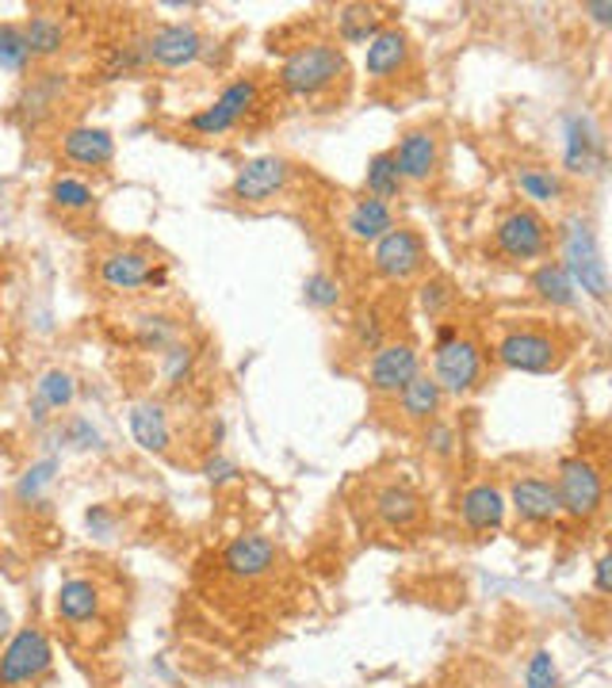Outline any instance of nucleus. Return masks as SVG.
<instances>
[{"label":"nucleus","mask_w":612,"mask_h":688,"mask_svg":"<svg viewBox=\"0 0 612 688\" xmlns=\"http://www.w3.org/2000/svg\"><path fill=\"white\" fill-rule=\"evenodd\" d=\"M562 138H567L562 142V165H567V172L593 177L601 169V161H605V142H601V130L593 123V115L570 112L562 119Z\"/></svg>","instance_id":"9b49d317"},{"label":"nucleus","mask_w":612,"mask_h":688,"mask_svg":"<svg viewBox=\"0 0 612 688\" xmlns=\"http://www.w3.org/2000/svg\"><path fill=\"white\" fill-rule=\"evenodd\" d=\"M399 405H402V417L407 421H413V425H429V421H436V413H441L444 391L436 387V379L429 375V371H418V375L402 387Z\"/></svg>","instance_id":"5701e85b"},{"label":"nucleus","mask_w":612,"mask_h":688,"mask_svg":"<svg viewBox=\"0 0 612 688\" xmlns=\"http://www.w3.org/2000/svg\"><path fill=\"white\" fill-rule=\"evenodd\" d=\"M556 494H559L562 512H570V517H578V520L598 517L601 505H605V478H601V467L593 459H582V455L562 459Z\"/></svg>","instance_id":"7ed1b4c3"},{"label":"nucleus","mask_w":612,"mask_h":688,"mask_svg":"<svg viewBox=\"0 0 612 688\" xmlns=\"http://www.w3.org/2000/svg\"><path fill=\"white\" fill-rule=\"evenodd\" d=\"M192 348L188 345H169L165 348V379H169V387L184 383V375L192 371Z\"/></svg>","instance_id":"37998d69"},{"label":"nucleus","mask_w":612,"mask_h":688,"mask_svg":"<svg viewBox=\"0 0 612 688\" xmlns=\"http://www.w3.org/2000/svg\"><path fill=\"white\" fill-rule=\"evenodd\" d=\"M418 371H421L418 348H413L410 341H383L376 352H371L368 368H363V379H368V387L376 394L399 398L402 387H407Z\"/></svg>","instance_id":"6e6552de"},{"label":"nucleus","mask_w":612,"mask_h":688,"mask_svg":"<svg viewBox=\"0 0 612 688\" xmlns=\"http://www.w3.org/2000/svg\"><path fill=\"white\" fill-rule=\"evenodd\" d=\"M12 639V616H8V608L0 604V646Z\"/></svg>","instance_id":"3c124183"},{"label":"nucleus","mask_w":612,"mask_h":688,"mask_svg":"<svg viewBox=\"0 0 612 688\" xmlns=\"http://www.w3.org/2000/svg\"><path fill=\"white\" fill-rule=\"evenodd\" d=\"M506 505H513V512H517L525 525H551L562 512L559 494L548 478H513Z\"/></svg>","instance_id":"2eb2a0df"},{"label":"nucleus","mask_w":612,"mask_h":688,"mask_svg":"<svg viewBox=\"0 0 612 688\" xmlns=\"http://www.w3.org/2000/svg\"><path fill=\"white\" fill-rule=\"evenodd\" d=\"M303 298L314 310H334L341 306V279H334L329 272H310L303 284Z\"/></svg>","instance_id":"f704fd0d"},{"label":"nucleus","mask_w":612,"mask_h":688,"mask_svg":"<svg viewBox=\"0 0 612 688\" xmlns=\"http://www.w3.org/2000/svg\"><path fill=\"white\" fill-rule=\"evenodd\" d=\"M138 345L165 352L169 345H177V326L169 318H143L138 321Z\"/></svg>","instance_id":"58836bf2"},{"label":"nucleus","mask_w":612,"mask_h":688,"mask_svg":"<svg viewBox=\"0 0 612 688\" xmlns=\"http://www.w3.org/2000/svg\"><path fill=\"white\" fill-rule=\"evenodd\" d=\"M394 226H399V222H394V207L379 203V199H371V195L357 199V203L349 207V214H345V234L360 245H376L379 237Z\"/></svg>","instance_id":"6ab92c4d"},{"label":"nucleus","mask_w":612,"mask_h":688,"mask_svg":"<svg viewBox=\"0 0 612 688\" xmlns=\"http://www.w3.org/2000/svg\"><path fill=\"white\" fill-rule=\"evenodd\" d=\"M345 77V50L337 43H306L284 57L279 88L295 99H318Z\"/></svg>","instance_id":"f03ea898"},{"label":"nucleus","mask_w":612,"mask_h":688,"mask_svg":"<svg viewBox=\"0 0 612 688\" xmlns=\"http://www.w3.org/2000/svg\"><path fill=\"white\" fill-rule=\"evenodd\" d=\"M130 436H135L138 447H146V452H169L172 444V428H169V417H165V410L157 402H138L135 410H130Z\"/></svg>","instance_id":"b1692460"},{"label":"nucleus","mask_w":612,"mask_h":688,"mask_svg":"<svg viewBox=\"0 0 612 688\" xmlns=\"http://www.w3.org/2000/svg\"><path fill=\"white\" fill-rule=\"evenodd\" d=\"M425 444L433 447L436 455H452V452H456V433H452L449 425H441V421H429V425H425Z\"/></svg>","instance_id":"c03bdc74"},{"label":"nucleus","mask_w":612,"mask_h":688,"mask_svg":"<svg viewBox=\"0 0 612 688\" xmlns=\"http://www.w3.org/2000/svg\"><path fill=\"white\" fill-rule=\"evenodd\" d=\"M51 199L62 211H93L96 207V192L77 177H57L51 184Z\"/></svg>","instance_id":"473e14b6"},{"label":"nucleus","mask_w":612,"mask_h":688,"mask_svg":"<svg viewBox=\"0 0 612 688\" xmlns=\"http://www.w3.org/2000/svg\"><path fill=\"white\" fill-rule=\"evenodd\" d=\"M73 398H77V383H73L70 371H46L35 387V417H46L43 410H65Z\"/></svg>","instance_id":"7c9ffc66"},{"label":"nucleus","mask_w":612,"mask_h":688,"mask_svg":"<svg viewBox=\"0 0 612 688\" xmlns=\"http://www.w3.org/2000/svg\"><path fill=\"white\" fill-rule=\"evenodd\" d=\"M376 512H379L383 525L410 528L413 520H418V512H421V501H418V494L407 490V486H383L379 497H376Z\"/></svg>","instance_id":"c85d7f7f"},{"label":"nucleus","mask_w":612,"mask_h":688,"mask_svg":"<svg viewBox=\"0 0 612 688\" xmlns=\"http://www.w3.org/2000/svg\"><path fill=\"white\" fill-rule=\"evenodd\" d=\"M478 375H483V348L471 341V337H456L452 345L436 348L433 379L444 394L460 398V394L475 391Z\"/></svg>","instance_id":"1a4fd4ad"},{"label":"nucleus","mask_w":612,"mask_h":688,"mask_svg":"<svg viewBox=\"0 0 612 688\" xmlns=\"http://www.w3.org/2000/svg\"><path fill=\"white\" fill-rule=\"evenodd\" d=\"M334 23H337L341 43L368 46L371 39L387 28V15H383V8L379 4H341L337 8V15H334Z\"/></svg>","instance_id":"4be33fe9"},{"label":"nucleus","mask_w":612,"mask_h":688,"mask_svg":"<svg viewBox=\"0 0 612 688\" xmlns=\"http://www.w3.org/2000/svg\"><path fill=\"white\" fill-rule=\"evenodd\" d=\"M65 88H70V81H65V73H57V70H43V73H35V77L23 85V93H20V119L23 123H46L51 115L57 112V104H62V96H65Z\"/></svg>","instance_id":"f3484780"},{"label":"nucleus","mask_w":612,"mask_h":688,"mask_svg":"<svg viewBox=\"0 0 612 688\" xmlns=\"http://www.w3.org/2000/svg\"><path fill=\"white\" fill-rule=\"evenodd\" d=\"M609 567H612V559H609V554H601V559H598V574H593V585H598V593H609Z\"/></svg>","instance_id":"09e8293b"},{"label":"nucleus","mask_w":612,"mask_h":688,"mask_svg":"<svg viewBox=\"0 0 612 688\" xmlns=\"http://www.w3.org/2000/svg\"><path fill=\"white\" fill-rule=\"evenodd\" d=\"M256 99H261V88H256V81H234V85H226L219 93V104L226 107V112L234 115L238 123H242L245 115L253 112Z\"/></svg>","instance_id":"e433bc0d"},{"label":"nucleus","mask_w":612,"mask_h":688,"mask_svg":"<svg viewBox=\"0 0 612 688\" xmlns=\"http://www.w3.org/2000/svg\"><path fill=\"white\" fill-rule=\"evenodd\" d=\"M272 562H276V543L268 536H238L222 554V567L234 578H261L272 570Z\"/></svg>","instance_id":"aec40b11"},{"label":"nucleus","mask_w":612,"mask_h":688,"mask_svg":"<svg viewBox=\"0 0 612 688\" xmlns=\"http://www.w3.org/2000/svg\"><path fill=\"white\" fill-rule=\"evenodd\" d=\"M101 279L112 292H138V287H154L165 284V268H157L146 253H135V248H119V253L104 256L101 261Z\"/></svg>","instance_id":"4468645a"},{"label":"nucleus","mask_w":612,"mask_h":688,"mask_svg":"<svg viewBox=\"0 0 612 688\" xmlns=\"http://www.w3.org/2000/svg\"><path fill=\"white\" fill-rule=\"evenodd\" d=\"M363 195L379 199V203H391V199L402 195V177H399V165H394L391 149L368 157V169H363Z\"/></svg>","instance_id":"bb28decb"},{"label":"nucleus","mask_w":612,"mask_h":688,"mask_svg":"<svg viewBox=\"0 0 612 688\" xmlns=\"http://www.w3.org/2000/svg\"><path fill=\"white\" fill-rule=\"evenodd\" d=\"M494 245H498V253H506L509 261L528 264V261H540L551 248V230L532 207H517V211H509L506 219L498 222Z\"/></svg>","instance_id":"0eeeda50"},{"label":"nucleus","mask_w":612,"mask_h":688,"mask_svg":"<svg viewBox=\"0 0 612 688\" xmlns=\"http://www.w3.org/2000/svg\"><path fill=\"white\" fill-rule=\"evenodd\" d=\"M394 165H399L402 184H425L436 177V165H441V142L429 127H410L399 138V146L391 149Z\"/></svg>","instance_id":"ddd939ff"},{"label":"nucleus","mask_w":612,"mask_h":688,"mask_svg":"<svg viewBox=\"0 0 612 688\" xmlns=\"http://www.w3.org/2000/svg\"><path fill=\"white\" fill-rule=\"evenodd\" d=\"M146 62L161 65V70H184L196 65L207 54V39L192 23H161L154 35L143 39Z\"/></svg>","instance_id":"9d476101"},{"label":"nucleus","mask_w":612,"mask_h":688,"mask_svg":"<svg viewBox=\"0 0 612 688\" xmlns=\"http://www.w3.org/2000/svg\"><path fill=\"white\" fill-rule=\"evenodd\" d=\"M525 688H559V666H556V654H551L548 646L528 658Z\"/></svg>","instance_id":"4c0bfd02"},{"label":"nucleus","mask_w":612,"mask_h":688,"mask_svg":"<svg viewBox=\"0 0 612 688\" xmlns=\"http://www.w3.org/2000/svg\"><path fill=\"white\" fill-rule=\"evenodd\" d=\"M65 436H70V444H77V447H93V444H101V433H96L88 421H70V428H65Z\"/></svg>","instance_id":"a18cd8bd"},{"label":"nucleus","mask_w":612,"mask_h":688,"mask_svg":"<svg viewBox=\"0 0 612 688\" xmlns=\"http://www.w3.org/2000/svg\"><path fill=\"white\" fill-rule=\"evenodd\" d=\"M460 517L471 532H494V528H502V520H506V494L490 483L471 486V490L460 497Z\"/></svg>","instance_id":"a211bd4d"},{"label":"nucleus","mask_w":612,"mask_h":688,"mask_svg":"<svg viewBox=\"0 0 612 688\" xmlns=\"http://www.w3.org/2000/svg\"><path fill=\"white\" fill-rule=\"evenodd\" d=\"M582 12L590 15L593 23H601V28H609V23H612V4H609V0H590V4H582Z\"/></svg>","instance_id":"49530a36"},{"label":"nucleus","mask_w":612,"mask_h":688,"mask_svg":"<svg viewBox=\"0 0 612 688\" xmlns=\"http://www.w3.org/2000/svg\"><path fill=\"white\" fill-rule=\"evenodd\" d=\"M425 264H429L425 242H421V234L410 226L387 230V234L371 245V268H376V276L391 279V284H407L418 272H425Z\"/></svg>","instance_id":"20e7f679"},{"label":"nucleus","mask_w":612,"mask_h":688,"mask_svg":"<svg viewBox=\"0 0 612 688\" xmlns=\"http://www.w3.org/2000/svg\"><path fill=\"white\" fill-rule=\"evenodd\" d=\"M502 368L520 371V375H548L562 363V348L544 329H513L498 341Z\"/></svg>","instance_id":"423d86ee"},{"label":"nucleus","mask_w":612,"mask_h":688,"mask_svg":"<svg viewBox=\"0 0 612 688\" xmlns=\"http://www.w3.org/2000/svg\"><path fill=\"white\" fill-rule=\"evenodd\" d=\"M62 149L73 165H85V169H104L115 157V138L104 127H70L62 138Z\"/></svg>","instance_id":"412c9836"},{"label":"nucleus","mask_w":612,"mask_h":688,"mask_svg":"<svg viewBox=\"0 0 612 688\" xmlns=\"http://www.w3.org/2000/svg\"><path fill=\"white\" fill-rule=\"evenodd\" d=\"M96 612H101V593H96L93 582H85V578L62 582V590H57V616L70 620V624H85Z\"/></svg>","instance_id":"393cba45"},{"label":"nucleus","mask_w":612,"mask_h":688,"mask_svg":"<svg viewBox=\"0 0 612 688\" xmlns=\"http://www.w3.org/2000/svg\"><path fill=\"white\" fill-rule=\"evenodd\" d=\"M234 127H238V119L219 104V99H214V104H207V107H200V112L188 119V130H196L200 138H222V135H230Z\"/></svg>","instance_id":"72a5a7b5"},{"label":"nucleus","mask_w":612,"mask_h":688,"mask_svg":"<svg viewBox=\"0 0 612 688\" xmlns=\"http://www.w3.org/2000/svg\"><path fill=\"white\" fill-rule=\"evenodd\" d=\"M23 43H28L31 57L51 62V57L62 54V46H65V23L57 20V15L35 12L28 23H23Z\"/></svg>","instance_id":"a878e982"},{"label":"nucleus","mask_w":612,"mask_h":688,"mask_svg":"<svg viewBox=\"0 0 612 688\" xmlns=\"http://www.w3.org/2000/svg\"><path fill=\"white\" fill-rule=\"evenodd\" d=\"M287 180H292V165L276 154H261L238 169L234 184H230V195H234L238 203H268V199H276L284 192Z\"/></svg>","instance_id":"f8f14e48"},{"label":"nucleus","mask_w":612,"mask_h":688,"mask_svg":"<svg viewBox=\"0 0 612 688\" xmlns=\"http://www.w3.org/2000/svg\"><path fill=\"white\" fill-rule=\"evenodd\" d=\"M31 65V50L23 43V28L15 23H0V70L23 73Z\"/></svg>","instance_id":"2f4dec72"},{"label":"nucleus","mask_w":612,"mask_h":688,"mask_svg":"<svg viewBox=\"0 0 612 688\" xmlns=\"http://www.w3.org/2000/svg\"><path fill=\"white\" fill-rule=\"evenodd\" d=\"M456 337H460V326H456V321H444V326L436 329L433 345H436V348H444V345H452V341H456Z\"/></svg>","instance_id":"8fccbe9b"},{"label":"nucleus","mask_w":612,"mask_h":688,"mask_svg":"<svg viewBox=\"0 0 612 688\" xmlns=\"http://www.w3.org/2000/svg\"><path fill=\"white\" fill-rule=\"evenodd\" d=\"M410 65V35L402 28H383L363 46V73L371 81H391Z\"/></svg>","instance_id":"dca6fc26"},{"label":"nucleus","mask_w":612,"mask_h":688,"mask_svg":"<svg viewBox=\"0 0 612 688\" xmlns=\"http://www.w3.org/2000/svg\"><path fill=\"white\" fill-rule=\"evenodd\" d=\"M383 341H387V337H383V318H379L376 310L360 314V318L352 321V345H357L360 352H376V348Z\"/></svg>","instance_id":"a19ab883"},{"label":"nucleus","mask_w":612,"mask_h":688,"mask_svg":"<svg viewBox=\"0 0 612 688\" xmlns=\"http://www.w3.org/2000/svg\"><path fill=\"white\" fill-rule=\"evenodd\" d=\"M143 65H146L143 43H130V46H115L112 50V57H107L104 73H107V81H115V77H130V73L143 70Z\"/></svg>","instance_id":"ea45409f"},{"label":"nucleus","mask_w":612,"mask_h":688,"mask_svg":"<svg viewBox=\"0 0 612 688\" xmlns=\"http://www.w3.org/2000/svg\"><path fill=\"white\" fill-rule=\"evenodd\" d=\"M532 292L540 303H548V306H574L578 303V292H574V284H570V276H567V268H562L559 261H544L540 268L532 272Z\"/></svg>","instance_id":"cd10ccee"},{"label":"nucleus","mask_w":612,"mask_h":688,"mask_svg":"<svg viewBox=\"0 0 612 688\" xmlns=\"http://www.w3.org/2000/svg\"><path fill=\"white\" fill-rule=\"evenodd\" d=\"M207 478H211V483H226V478H234V463H230V459H211V463H207Z\"/></svg>","instance_id":"de8ad7c7"},{"label":"nucleus","mask_w":612,"mask_h":688,"mask_svg":"<svg viewBox=\"0 0 612 688\" xmlns=\"http://www.w3.org/2000/svg\"><path fill=\"white\" fill-rule=\"evenodd\" d=\"M418 303H421V310H425L429 318H444V314L452 310V303H456V292H452V284L444 276H433V279L421 284Z\"/></svg>","instance_id":"c9c22d12"},{"label":"nucleus","mask_w":612,"mask_h":688,"mask_svg":"<svg viewBox=\"0 0 612 688\" xmlns=\"http://www.w3.org/2000/svg\"><path fill=\"white\" fill-rule=\"evenodd\" d=\"M54 470H57V459H43V463H35V467H31L28 475L20 478V486H15V494H20V501H35V497L43 494L46 486L54 483Z\"/></svg>","instance_id":"79ce46f5"},{"label":"nucleus","mask_w":612,"mask_h":688,"mask_svg":"<svg viewBox=\"0 0 612 688\" xmlns=\"http://www.w3.org/2000/svg\"><path fill=\"white\" fill-rule=\"evenodd\" d=\"M517 188L525 199H532V203H556L562 199V177L556 169H544V165H517Z\"/></svg>","instance_id":"c756f323"},{"label":"nucleus","mask_w":612,"mask_h":688,"mask_svg":"<svg viewBox=\"0 0 612 688\" xmlns=\"http://www.w3.org/2000/svg\"><path fill=\"white\" fill-rule=\"evenodd\" d=\"M559 248H562V268H567L574 292L590 295L593 303H609V268L601 256L593 222L585 214H570L559 226Z\"/></svg>","instance_id":"f257e3e1"},{"label":"nucleus","mask_w":612,"mask_h":688,"mask_svg":"<svg viewBox=\"0 0 612 688\" xmlns=\"http://www.w3.org/2000/svg\"><path fill=\"white\" fill-rule=\"evenodd\" d=\"M51 661H54V650H51V643H46V635L39 632V627H23V632H15L12 639L4 643V650H0V685L20 688V685L39 681V677L51 669Z\"/></svg>","instance_id":"39448f33"}]
</instances>
